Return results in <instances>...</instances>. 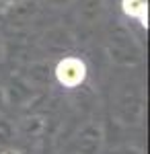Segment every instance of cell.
<instances>
[{
	"mask_svg": "<svg viewBox=\"0 0 150 154\" xmlns=\"http://www.w3.org/2000/svg\"><path fill=\"white\" fill-rule=\"evenodd\" d=\"M146 4L144 0H126V12L132 17H144Z\"/></svg>",
	"mask_w": 150,
	"mask_h": 154,
	"instance_id": "cell-5",
	"label": "cell"
},
{
	"mask_svg": "<svg viewBox=\"0 0 150 154\" xmlns=\"http://www.w3.org/2000/svg\"><path fill=\"white\" fill-rule=\"evenodd\" d=\"M49 66L47 64H43V62H37V64H33L31 68H29V80H31V84L33 86H43V84H47V80H49Z\"/></svg>",
	"mask_w": 150,
	"mask_h": 154,
	"instance_id": "cell-4",
	"label": "cell"
},
{
	"mask_svg": "<svg viewBox=\"0 0 150 154\" xmlns=\"http://www.w3.org/2000/svg\"><path fill=\"white\" fill-rule=\"evenodd\" d=\"M109 54H111V60L121 66H136L142 62V49L132 35L111 37L109 39Z\"/></svg>",
	"mask_w": 150,
	"mask_h": 154,
	"instance_id": "cell-1",
	"label": "cell"
},
{
	"mask_svg": "<svg viewBox=\"0 0 150 154\" xmlns=\"http://www.w3.org/2000/svg\"><path fill=\"white\" fill-rule=\"evenodd\" d=\"M54 76H56V80H58L62 86H66V88H76L78 84L86 78V66H84V62L80 58H68L60 60L58 66L54 68Z\"/></svg>",
	"mask_w": 150,
	"mask_h": 154,
	"instance_id": "cell-2",
	"label": "cell"
},
{
	"mask_svg": "<svg viewBox=\"0 0 150 154\" xmlns=\"http://www.w3.org/2000/svg\"><path fill=\"white\" fill-rule=\"evenodd\" d=\"M103 148V130L95 123L84 125L70 144L72 154H99Z\"/></svg>",
	"mask_w": 150,
	"mask_h": 154,
	"instance_id": "cell-3",
	"label": "cell"
},
{
	"mask_svg": "<svg viewBox=\"0 0 150 154\" xmlns=\"http://www.w3.org/2000/svg\"><path fill=\"white\" fill-rule=\"evenodd\" d=\"M4 60V41H2V37H0V62Z\"/></svg>",
	"mask_w": 150,
	"mask_h": 154,
	"instance_id": "cell-8",
	"label": "cell"
},
{
	"mask_svg": "<svg viewBox=\"0 0 150 154\" xmlns=\"http://www.w3.org/2000/svg\"><path fill=\"white\" fill-rule=\"evenodd\" d=\"M0 154H23V152H19V150H14V148H6V150H2Z\"/></svg>",
	"mask_w": 150,
	"mask_h": 154,
	"instance_id": "cell-7",
	"label": "cell"
},
{
	"mask_svg": "<svg viewBox=\"0 0 150 154\" xmlns=\"http://www.w3.org/2000/svg\"><path fill=\"white\" fill-rule=\"evenodd\" d=\"M6 105H8V95H6V88H4V86H0V109H4Z\"/></svg>",
	"mask_w": 150,
	"mask_h": 154,
	"instance_id": "cell-6",
	"label": "cell"
},
{
	"mask_svg": "<svg viewBox=\"0 0 150 154\" xmlns=\"http://www.w3.org/2000/svg\"><path fill=\"white\" fill-rule=\"evenodd\" d=\"M117 154H127V152H126V150H119ZM130 154H142V152H138V150H130Z\"/></svg>",
	"mask_w": 150,
	"mask_h": 154,
	"instance_id": "cell-9",
	"label": "cell"
}]
</instances>
